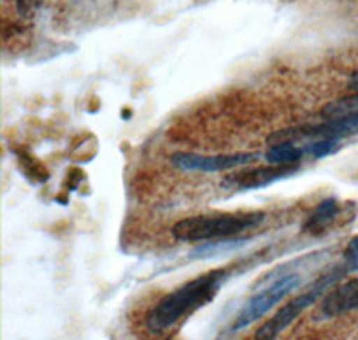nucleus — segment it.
I'll return each instance as SVG.
<instances>
[{"mask_svg":"<svg viewBox=\"0 0 358 340\" xmlns=\"http://www.w3.org/2000/svg\"><path fill=\"white\" fill-rule=\"evenodd\" d=\"M264 211L251 213H224V215H197L179 220L172 227V236L179 242H208V240L233 239L257 229L265 222Z\"/></svg>","mask_w":358,"mask_h":340,"instance_id":"2","label":"nucleus"},{"mask_svg":"<svg viewBox=\"0 0 358 340\" xmlns=\"http://www.w3.org/2000/svg\"><path fill=\"white\" fill-rule=\"evenodd\" d=\"M229 278H231L229 269H215L169 292L167 296L162 297L147 312L145 328L151 333L167 332L192 313L212 303Z\"/></svg>","mask_w":358,"mask_h":340,"instance_id":"1","label":"nucleus"},{"mask_svg":"<svg viewBox=\"0 0 358 340\" xmlns=\"http://www.w3.org/2000/svg\"><path fill=\"white\" fill-rule=\"evenodd\" d=\"M338 213H341V204H338L337 199H322L321 203L315 206V210L308 215V219L305 220L303 231L310 233V235H321L337 220Z\"/></svg>","mask_w":358,"mask_h":340,"instance_id":"8","label":"nucleus"},{"mask_svg":"<svg viewBox=\"0 0 358 340\" xmlns=\"http://www.w3.org/2000/svg\"><path fill=\"white\" fill-rule=\"evenodd\" d=\"M344 265L350 272L358 271V235L353 236L344 249Z\"/></svg>","mask_w":358,"mask_h":340,"instance_id":"13","label":"nucleus"},{"mask_svg":"<svg viewBox=\"0 0 358 340\" xmlns=\"http://www.w3.org/2000/svg\"><path fill=\"white\" fill-rule=\"evenodd\" d=\"M248 242H251V236H241V239L233 236V239H220L215 240V242H208L203 243V246L194 247L190 253V258H219V256L228 255L235 249H241Z\"/></svg>","mask_w":358,"mask_h":340,"instance_id":"10","label":"nucleus"},{"mask_svg":"<svg viewBox=\"0 0 358 340\" xmlns=\"http://www.w3.org/2000/svg\"><path fill=\"white\" fill-rule=\"evenodd\" d=\"M338 149H341V140L337 138H315V140L305 143L306 154L313 156L315 160L326 158V156L337 153Z\"/></svg>","mask_w":358,"mask_h":340,"instance_id":"12","label":"nucleus"},{"mask_svg":"<svg viewBox=\"0 0 358 340\" xmlns=\"http://www.w3.org/2000/svg\"><path fill=\"white\" fill-rule=\"evenodd\" d=\"M350 86L351 88H355V90H358V73L357 76L353 77V79H351V83H350Z\"/></svg>","mask_w":358,"mask_h":340,"instance_id":"14","label":"nucleus"},{"mask_svg":"<svg viewBox=\"0 0 358 340\" xmlns=\"http://www.w3.org/2000/svg\"><path fill=\"white\" fill-rule=\"evenodd\" d=\"M358 111V94L350 95V97L338 99V101L326 104L321 110V115L324 118H337L344 117V115L357 113Z\"/></svg>","mask_w":358,"mask_h":340,"instance_id":"11","label":"nucleus"},{"mask_svg":"<svg viewBox=\"0 0 358 340\" xmlns=\"http://www.w3.org/2000/svg\"><path fill=\"white\" fill-rule=\"evenodd\" d=\"M299 170V165H271L248 169L242 172H235L222 179V188L226 190H257L265 188L273 183L287 179Z\"/></svg>","mask_w":358,"mask_h":340,"instance_id":"6","label":"nucleus"},{"mask_svg":"<svg viewBox=\"0 0 358 340\" xmlns=\"http://www.w3.org/2000/svg\"><path fill=\"white\" fill-rule=\"evenodd\" d=\"M306 154L305 146H296L290 140L285 142H276L265 150L264 158L271 165H296L301 162V158Z\"/></svg>","mask_w":358,"mask_h":340,"instance_id":"9","label":"nucleus"},{"mask_svg":"<svg viewBox=\"0 0 358 340\" xmlns=\"http://www.w3.org/2000/svg\"><path fill=\"white\" fill-rule=\"evenodd\" d=\"M262 158L260 153H233L204 156L196 153H176L171 156V163L185 172H224L238 167H245Z\"/></svg>","mask_w":358,"mask_h":340,"instance_id":"5","label":"nucleus"},{"mask_svg":"<svg viewBox=\"0 0 358 340\" xmlns=\"http://www.w3.org/2000/svg\"><path fill=\"white\" fill-rule=\"evenodd\" d=\"M358 308V276L342 285H335L324 297H322L319 316L322 319H331L342 313H348Z\"/></svg>","mask_w":358,"mask_h":340,"instance_id":"7","label":"nucleus"},{"mask_svg":"<svg viewBox=\"0 0 358 340\" xmlns=\"http://www.w3.org/2000/svg\"><path fill=\"white\" fill-rule=\"evenodd\" d=\"M301 283L303 280L299 278V274H294V272L278 276L273 283H268L264 290L257 292L255 296H251L245 301L244 306L241 308V312L235 316V320H233L231 328H229V333H238L242 330L249 328L251 324L262 319L265 313L271 312L278 303L285 299L289 294H292Z\"/></svg>","mask_w":358,"mask_h":340,"instance_id":"4","label":"nucleus"},{"mask_svg":"<svg viewBox=\"0 0 358 340\" xmlns=\"http://www.w3.org/2000/svg\"><path fill=\"white\" fill-rule=\"evenodd\" d=\"M346 272H350L346 269V265H338V267L331 269L330 272L319 276L317 280L310 285L308 290L303 292L301 296L294 297L290 303H287L285 306H281L267 323L262 324L255 337L260 340L276 339L278 335H281V333L289 328L290 324H292L297 317L305 312L306 308H310L312 304L317 303L322 296H326V294H328V292L346 276Z\"/></svg>","mask_w":358,"mask_h":340,"instance_id":"3","label":"nucleus"}]
</instances>
